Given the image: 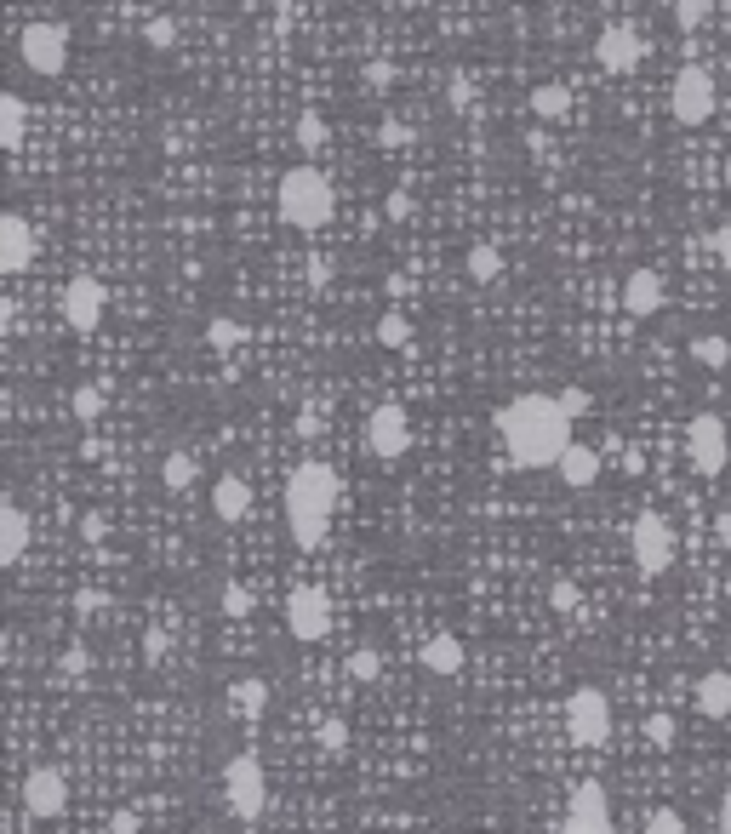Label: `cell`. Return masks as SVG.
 Here are the masks:
<instances>
[{
	"instance_id": "obj_39",
	"label": "cell",
	"mask_w": 731,
	"mask_h": 834,
	"mask_svg": "<svg viewBox=\"0 0 731 834\" xmlns=\"http://www.w3.org/2000/svg\"><path fill=\"white\" fill-rule=\"evenodd\" d=\"M646 743L669 749V743H674V715H652V720H646Z\"/></svg>"
},
{
	"instance_id": "obj_30",
	"label": "cell",
	"mask_w": 731,
	"mask_h": 834,
	"mask_svg": "<svg viewBox=\"0 0 731 834\" xmlns=\"http://www.w3.org/2000/svg\"><path fill=\"white\" fill-rule=\"evenodd\" d=\"M69 412H75L80 423H98V417H103V389H98V383H80L75 395H69Z\"/></svg>"
},
{
	"instance_id": "obj_15",
	"label": "cell",
	"mask_w": 731,
	"mask_h": 834,
	"mask_svg": "<svg viewBox=\"0 0 731 834\" xmlns=\"http://www.w3.org/2000/svg\"><path fill=\"white\" fill-rule=\"evenodd\" d=\"M640 58H646V40L634 35V29H623V23H612L606 35L594 40V63L606 75H629V69H640Z\"/></svg>"
},
{
	"instance_id": "obj_1",
	"label": "cell",
	"mask_w": 731,
	"mask_h": 834,
	"mask_svg": "<svg viewBox=\"0 0 731 834\" xmlns=\"http://www.w3.org/2000/svg\"><path fill=\"white\" fill-rule=\"evenodd\" d=\"M492 429L514 469H554L566 457V446H572V412L560 406V395H543V389L514 395L492 417Z\"/></svg>"
},
{
	"instance_id": "obj_46",
	"label": "cell",
	"mask_w": 731,
	"mask_h": 834,
	"mask_svg": "<svg viewBox=\"0 0 731 834\" xmlns=\"http://www.w3.org/2000/svg\"><path fill=\"white\" fill-rule=\"evenodd\" d=\"M560 406H566L572 417H583V412L594 406V400H589V389H560Z\"/></svg>"
},
{
	"instance_id": "obj_36",
	"label": "cell",
	"mask_w": 731,
	"mask_h": 834,
	"mask_svg": "<svg viewBox=\"0 0 731 834\" xmlns=\"http://www.w3.org/2000/svg\"><path fill=\"white\" fill-rule=\"evenodd\" d=\"M646 834H686V817L674 812V806H657V812L646 817Z\"/></svg>"
},
{
	"instance_id": "obj_52",
	"label": "cell",
	"mask_w": 731,
	"mask_h": 834,
	"mask_svg": "<svg viewBox=\"0 0 731 834\" xmlns=\"http://www.w3.org/2000/svg\"><path fill=\"white\" fill-rule=\"evenodd\" d=\"M726 589H731V583H726Z\"/></svg>"
},
{
	"instance_id": "obj_23",
	"label": "cell",
	"mask_w": 731,
	"mask_h": 834,
	"mask_svg": "<svg viewBox=\"0 0 731 834\" xmlns=\"http://www.w3.org/2000/svg\"><path fill=\"white\" fill-rule=\"evenodd\" d=\"M23 126H29V103L18 92H0V143H6V155L23 149Z\"/></svg>"
},
{
	"instance_id": "obj_27",
	"label": "cell",
	"mask_w": 731,
	"mask_h": 834,
	"mask_svg": "<svg viewBox=\"0 0 731 834\" xmlns=\"http://www.w3.org/2000/svg\"><path fill=\"white\" fill-rule=\"evenodd\" d=\"M195 457L189 452H172L166 457V463H160V486H166V492H189V486H195Z\"/></svg>"
},
{
	"instance_id": "obj_43",
	"label": "cell",
	"mask_w": 731,
	"mask_h": 834,
	"mask_svg": "<svg viewBox=\"0 0 731 834\" xmlns=\"http://www.w3.org/2000/svg\"><path fill=\"white\" fill-rule=\"evenodd\" d=\"M337 280V263L326 258V252H315V258H309V286H332Z\"/></svg>"
},
{
	"instance_id": "obj_6",
	"label": "cell",
	"mask_w": 731,
	"mask_h": 834,
	"mask_svg": "<svg viewBox=\"0 0 731 834\" xmlns=\"http://www.w3.org/2000/svg\"><path fill=\"white\" fill-rule=\"evenodd\" d=\"M686 463H692L697 475H720L731 463V429L720 412H697L686 423Z\"/></svg>"
},
{
	"instance_id": "obj_5",
	"label": "cell",
	"mask_w": 731,
	"mask_h": 834,
	"mask_svg": "<svg viewBox=\"0 0 731 834\" xmlns=\"http://www.w3.org/2000/svg\"><path fill=\"white\" fill-rule=\"evenodd\" d=\"M18 58H23V69H29V75L58 80L63 69H69V29H63V23H52V18L29 23V29L18 35Z\"/></svg>"
},
{
	"instance_id": "obj_31",
	"label": "cell",
	"mask_w": 731,
	"mask_h": 834,
	"mask_svg": "<svg viewBox=\"0 0 731 834\" xmlns=\"http://www.w3.org/2000/svg\"><path fill=\"white\" fill-rule=\"evenodd\" d=\"M246 338V326H240V320H229V315H218V320H206V343H212V349H235V343Z\"/></svg>"
},
{
	"instance_id": "obj_26",
	"label": "cell",
	"mask_w": 731,
	"mask_h": 834,
	"mask_svg": "<svg viewBox=\"0 0 731 834\" xmlns=\"http://www.w3.org/2000/svg\"><path fill=\"white\" fill-rule=\"evenodd\" d=\"M229 703H235V715L257 720V715H263V703H269V686H263L257 675H246V680H235V686H229Z\"/></svg>"
},
{
	"instance_id": "obj_25",
	"label": "cell",
	"mask_w": 731,
	"mask_h": 834,
	"mask_svg": "<svg viewBox=\"0 0 731 834\" xmlns=\"http://www.w3.org/2000/svg\"><path fill=\"white\" fill-rule=\"evenodd\" d=\"M463 269H469V280H475V286H492V280L503 275V252L480 240V246H469V258H463Z\"/></svg>"
},
{
	"instance_id": "obj_37",
	"label": "cell",
	"mask_w": 731,
	"mask_h": 834,
	"mask_svg": "<svg viewBox=\"0 0 731 834\" xmlns=\"http://www.w3.org/2000/svg\"><path fill=\"white\" fill-rule=\"evenodd\" d=\"M223 612H229V617H246V612H252V589H246V583H223Z\"/></svg>"
},
{
	"instance_id": "obj_50",
	"label": "cell",
	"mask_w": 731,
	"mask_h": 834,
	"mask_svg": "<svg viewBox=\"0 0 731 834\" xmlns=\"http://www.w3.org/2000/svg\"><path fill=\"white\" fill-rule=\"evenodd\" d=\"M726 189H731V160H726Z\"/></svg>"
},
{
	"instance_id": "obj_32",
	"label": "cell",
	"mask_w": 731,
	"mask_h": 834,
	"mask_svg": "<svg viewBox=\"0 0 731 834\" xmlns=\"http://www.w3.org/2000/svg\"><path fill=\"white\" fill-rule=\"evenodd\" d=\"M377 343H383V349H406V343H412V320L406 315H383L377 320Z\"/></svg>"
},
{
	"instance_id": "obj_34",
	"label": "cell",
	"mask_w": 731,
	"mask_h": 834,
	"mask_svg": "<svg viewBox=\"0 0 731 834\" xmlns=\"http://www.w3.org/2000/svg\"><path fill=\"white\" fill-rule=\"evenodd\" d=\"M143 40H149L155 52H172V46H178V23L172 18H149L143 23Z\"/></svg>"
},
{
	"instance_id": "obj_4",
	"label": "cell",
	"mask_w": 731,
	"mask_h": 834,
	"mask_svg": "<svg viewBox=\"0 0 731 834\" xmlns=\"http://www.w3.org/2000/svg\"><path fill=\"white\" fill-rule=\"evenodd\" d=\"M612 697L600 692V686H577L566 697V737H572V749H606L612 743Z\"/></svg>"
},
{
	"instance_id": "obj_14",
	"label": "cell",
	"mask_w": 731,
	"mask_h": 834,
	"mask_svg": "<svg viewBox=\"0 0 731 834\" xmlns=\"http://www.w3.org/2000/svg\"><path fill=\"white\" fill-rule=\"evenodd\" d=\"M560 834H617L606 783H577V789H572V812H566Z\"/></svg>"
},
{
	"instance_id": "obj_24",
	"label": "cell",
	"mask_w": 731,
	"mask_h": 834,
	"mask_svg": "<svg viewBox=\"0 0 731 834\" xmlns=\"http://www.w3.org/2000/svg\"><path fill=\"white\" fill-rule=\"evenodd\" d=\"M572 109V86H560V80H543V86H532V115L537 120H560Z\"/></svg>"
},
{
	"instance_id": "obj_9",
	"label": "cell",
	"mask_w": 731,
	"mask_h": 834,
	"mask_svg": "<svg viewBox=\"0 0 731 834\" xmlns=\"http://www.w3.org/2000/svg\"><path fill=\"white\" fill-rule=\"evenodd\" d=\"M629 555H634V566H640V577H663L674 566V526L646 509L629 532Z\"/></svg>"
},
{
	"instance_id": "obj_10",
	"label": "cell",
	"mask_w": 731,
	"mask_h": 834,
	"mask_svg": "<svg viewBox=\"0 0 731 834\" xmlns=\"http://www.w3.org/2000/svg\"><path fill=\"white\" fill-rule=\"evenodd\" d=\"M58 309H63V326L69 332H80V338H92L103 326V309H109V292H103V280L98 275H75L69 286H63V298H58Z\"/></svg>"
},
{
	"instance_id": "obj_44",
	"label": "cell",
	"mask_w": 731,
	"mask_h": 834,
	"mask_svg": "<svg viewBox=\"0 0 731 834\" xmlns=\"http://www.w3.org/2000/svg\"><path fill=\"white\" fill-rule=\"evenodd\" d=\"M389 80H395V63H383V58L366 63V86H372V92H389Z\"/></svg>"
},
{
	"instance_id": "obj_19",
	"label": "cell",
	"mask_w": 731,
	"mask_h": 834,
	"mask_svg": "<svg viewBox=\"0 0 731 834\" xmlns=\"http://www.w3.org/2000/svg\"><path fill=\"white\" fill-rule=\"evenodd\" d=\"M212 515L229 520V526L252 515V480L246 475H218V486H212Z\"/></svg>"
},
{
	"instance_id": "obj_42",
	"label": "cell",
	"mask_w": 731,
	"mask_h": 834,
	"mask_svg": "<svg viewBox=\"0 0 731 834\" xmlns=\"http://www.w3.org/2000/svg\"><path fill=\"white\" fill-rule=\"evenodd\" d=\"M343 743H349V726H343V720H320V749H343Z\"/></svg>"
},
{
	"instance_id": "obj_7",
	"label": "cell",
	"mask_w": 731,
	"mask_h": 834,
	"mask_svg": "<svg viewBox=\"0 0 731 834\" xmlns=\"http://www.w3.org/2000/svg\"><path fill=\"white\" fill-rule=\"evenodd\" d=\"M223 800H229V817H240V823H257V817H263V806H269V783H263L257 755L229 760V772H223Z\"/></svg>"
},
{
	"instance_id": "obj_8",
	"label": "cell",
	"mask_w": 731,
	"mask_h": 834,
	"mask_svg": "<svg viewBox=\"0 0 731 834\" xmlns=\"http://www.w3.org/2000/svg\"><path fill=\"white\" fill-rule=\"evenodd\" d=\"M714 103H720L714 75L703 69V63H686V69L674 75V86H669V115L680 120V126H703V120L714 115Z\"/></svg>"
},
{
	"instance_id": "obj_29",
	"label": "cell",
	"mask_w": 731,
	"mask_h": 834,
	"mask_svg": "<svg viewBox=\"0 0 731 834\" xmlns=\"http://www.w3.org/2000/svg\"><path fill=\"white\" fill-rule=\"evenodd\" d=\"M297 149H303V155H320V149H326V120H320L315 109L297 115Z\"/></svg>"
},
{
	"instance_id": "obj_16",
	"label": "cell",
	"mask_w": 731,
	"mask_h": 834,
	"mask_svg": "<svg viewBox=\"0 0 731 834\" xmlns=\"http://www.w3.org/2000/svg\"><path fill=\"white\" fill-rule=\"evenodd\" d=\"M35 263V229L23 212H6L0 218V275H23Z\"/></svg>"
},
{
	"instance_id": "obj_47",
	"label": "cell",
	"mask_w": 731,
	"mask_h": 834,
	"mask_svg": "<svg viewBox=\"0 0 731 834\" xmlns=\"http://www.w3.org/2000/svg\"><path fill=\"white\" fill-rule=\"evenodd\" d=\"M709 246H714V258H720V263L731 269V223H720V229H714V235H709Z\"/></svg>"
},
{
	"instance_id": "obj_33",
	"label": "cell",
	"mask_w": 731,
	"mask_h": 834,
	"mask_svg": "<svg viewBox=\"0 0 731 834\" xmlns=\"http://www.w3.org/2000/svg\"><path fill=\"white\" fill-rule=\"evenodd\" d=\"M343 669H349V680H377V675H383V652H372V646H360V652L349 657Z\"/></svg>"
},
{
	"instance_id": "obj_20",
	"label": "cell",
	"mask_w": 731,
	"mask_h": 834,
	"mask_svg": "<svg viewBox=\"0 0 731 834\" xmlns=\"http://www.w3.org/2000/svg\"><path fill=\"white\" fill-rule=\"evenodd\" d=\"M23 555H29V515L6 497L0 503V566H18Z\"/></svg>"
},
{
	"instance_id": "obj_35",
	"label": "cell",
	"mask_w": 731,
	"mask_h": 834,
	"mask_svg": "<svg viewBox=\"0 0 731 834\" xmlns=\"http://www.w3.org/2000/svg\"><path fill=\"white\" fill-rule=\"evenodd\" d=\"M709 0H674V23H680V29H703V23H709Z\"/></svg>"
},
{
	"instance_id": "obj_2",
	"label": "cell",
	"mask_w": 731,
	"mask_h": 834,
	"mask_svg": "<svg viewBox=\"0 0 731 834\" xmlns=\"http://www.w3.org/2000/svg\"><path fill=\"white\" fill-rule=\"evenodd\" d=\"M337 503H343L337 469L320 463V457H303L292 475H286V532H292L297 549H320V543H326Z\"/></svg>"
},
{
	"instance_id": "obj_21",
	"label": "cell",
	"mask_w": 731,
	"mask_h": 834,
	"mask_svg": "<svg viewBox=\"0 0 731 834\" xmlns=\"http://www.w3.org/2000/svg\"><path fill=\"white\" fill-rule=\"evenodd\" d=\"M692 703L703 720H731V669H709V675L697 680Z\"/></svg>"
},
{
	"instance_id": "obj_22",
	"label": "cell",
	"mask_w": 731,
	"mask_h": 834,
	"mask_svg": "<svg viewBox=\"0 0 731 834\" xmlns=\"http://www.w3.org/2000/svg\"><path fill=\"white\" fill-rule=\"evenodd\" d=\"M463 640L457 635H429L423 640V652H417V663H423V669H429V675H440V680H452L457 669H463Z\"/></svg>"
},
{
	"instance_id": "obj_40",
	"label": "cell",
	"mask_w": 731,
	"mask_h": 834,
	"mask_svg": "<svg viewBox=\"0 0 731 834\" xmlns=\"http://www.w3.org/2000/svg\"><path fill=\"white\" fill-rule=\"evenodd\" d=\"M549 606H554V612H572V606H577V583L554 577V583H549Z\"/></svg>"
},
{
	"instance_id": "obj_41",
	"label": "cell",
	"mask_w": 731,
	"mask_h": 834,
	"mask_svg": "<svg viewBox=\"0 0 731 834\" xmlns=\"http://www.w3.org/2000/svg\"><path fill=\"white\" fill-rule=\"evenodd\" d=\"M377 138H383V149H406V143H412V132H406V120H395V115H389Z\"/></svg>"
},
{
	"instance_id": "obj_13",
	"label": "cell",
	"mask_w": 731,
	"mask_h": 834,
	"mask_svg": "<svg viewBox=\"0 0 731 834\" xmlns=\"http://www.w3.org/2000/svg\"><path fill=\"white\" fill-rule=\"evenodd\" d=\"M69 812V777L58 766H35V772L23 777V817H35V823H52V817Z\"/></svg>"
},
{
	"instance_id": "obj_45",
	"label": "cell",
	"mask_w": 731,
	"mask_h": 834,
	"mask_svg": "<svg viewBox=\"0 0 731 834\" xmlns=\"http://www.w3.org/2000/svg\"><path fill=\"white\" fill-rule=\"evenodd\" d=\"M383 218H389V223H406V218H412V195H406V189H395V195L383 200Z\"/></svg>"
},
{
	"instance_id": "obj_3",
	"label": "cell",
	"mask_w": 731,
	"mask_h": 834,
	"mask_svg": "<svg viewBox=\"0 0 731 834\" xmlns=\"http://www.w3.org/2000/svg\"><path fill=\"white\" fill-rule=\"evenodd\" d=\"M275 206H280V223H292V229H303V235H315V229L332 223L337 189H332V178L320 172L315 160H303V166H292V172L280 178Z\"/></svg>"
},
{
	"instance_id": "obj_17",
	"label": "cell",
	"mask_w": 731,
	"mask_h": 834,
	"mask_svg": "<svg viewBox=\"0 0 731 834\" xmlns=\"http://www.w3.org/2000/svg\"><path fill=\"white\" fill-rule=\"evenodd\" d=\"M663 303H669V292H663V275H657V269H634V275L623 280V309H629L634 320H652Z\"/></svg>"
},
{
	"instance_id": "obj_38",
	"label": "cell",
	"mask_w": 731,
	"mask_h": 834,
	"mask_svg": "<svg viewBox=\"0 0 731 834\" xmlns=\"http://www.w3.org/2000/svg\"><path fill=\"white\" fill-rule=\"evenodd\" d=\"M446 103H452V109H469V103H475V80L452 75V80H446Z\"/></svg>"
},
{
	"instance_id": "obj_11",
	"label": "cell",
	"mask_w": 731,
	"mask_h": 834,
	"mask_svg": "<svg viewBox=\"0 0 731 834\" xmlns=\"http://www.w3.org/2000/svg\"><path fill=\"white\" fill-rule=\"evenodd\" d=\"M286 629H292V640H303V646L326 640V629H332V600H326V589L297 583L292 595H286Z\"/></svg>"
},
{
	"instance_id": "obj_12",
	"label": "cell",
	"mask_w": 731,
	"mask_h": 834,
	"mask_svg": "<svg viewBox=\"0 0 731 834\" xmlns=\"http://www.w3.org/2000/svg\"><path fill=\"white\" fill-rule=\"evenodd\" d=\"M366 452L383 457V463H395V457L412 452V417H406V406L383 400V406L366 417Z\"/></svg>"
},
{
	"instance_id": "obj_49",
	"label": "cell",
	"mask_w": 731,
	"mask_h": 834,
	"mask_svg": "<svg viewBox=\"0 0 731 834\" xmlns=\"http://www.w3.org/2000/svg\"><path fill=\"white\" fill-rule=\"evenodd\" d=\"M720 834H731V795L720 800Z\"/></svg>"
},
{
	"instance_id": "obj_18",
	"label": "cell",
	"mask_w": 731,
	"mask_h": 834,
	"mask_svg": "<svg viewBox=\"0 0 731 834\" xmlns=\"http://www.w3.org/2000/svg\"><path fill=\"white\" fill-rule=\"evenodd\" d=\"M554 475H560V486H566V492H589L594 480H600V457H594V446L572 440V446H566V457L554 463Z\"/></svg>"
},
{
	"instance_id": "obj_51",
	"label": "cell",
	"mask_w": 731,
	"mask_h": 834,
	"mask_svg": "<svg viewBox=\"0 0 731 834\" xmlns=\"http://www.w3.org/2000/svg\"><path fill=\"white\" fill-rule=\"evenodd\" d=\"M275 6H280V12H286V6H292V0H275Z\"/></svg>"
},
{
	"instance_id": "obj_28",
	"label": "cell",
	"mask_w": 731,
	"mask_h": 834,
	"mask_svg": "<svg viewBox=\"0 0 731 834\" xmlns=\"http://www.w3.org/2000/svg\"><path fill=\"white\" fill-rule=\"evenodd\" d=\"M692 360H697V366H709V372L731 366V338H720V332H703V338H692Z\"/></svg>"
},
{
	"instance_id": "obj_48",
	"label": "cell",
	"mask_w": 731,
	"mask_h": 834,
	"mask_svg": "<svg viewBox=\"0 0 731 834\" xmlns=\"http://www.w3.org/2000/svg\"><path fill=\"white\" fill-rule=\"evenodd\" d=\"M109 834H138V812H115L109 817Z\"/></svg>"
}]
</instances>
